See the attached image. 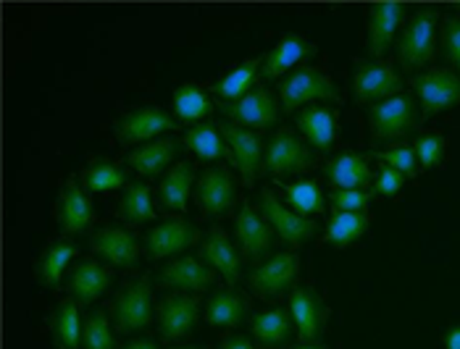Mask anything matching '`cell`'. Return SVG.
I'll list each match as a JSON object with an SVG mask.
<instances>
[{
  "instance_id": "cell-2",
  "label": "cell",
  "mask_w": 460,
  "mask_h": 349,
  "mask_svg": "<svg viewBox=\"0 0 460 349\" xmlns=\"http://www.w3.org/2000/svg\"><path fill=\"white\" fill-rule=\"evenodd\" d=\"M419 124L416 100L411 95H392L382 103L371 105L368 110V127L374 142H390L408 135Z\"/></svg>"
},
{
  "instance_id": "cell-6",
  "label": "cell",
  "mask_w": 460,
  "mask_h": 349,
  "mask_svg": "<svg viewBox=\"0 0 460 349\" xmlns=\"http://www.w3.org/2000/svg\"><path fill=\"white\" fill-rule=\"evenodd\" d=\"M314 166V153L303 140H297L289 129H279L263 153V169L274 176L300 174Z\"/></svg>"
},
{
  "instance_id": "cell-3",
  "label": "cell",
  "mask_w": 460,
  "mask_h": 349,
  "mask_svg": "<svg viewBox=\"0 0 460 349\" xmlns=\"http://www.w3.org/2000/svg\"><path fill=\"white\" fill-rule=\"evenodd\" d=\"M411 87L419 95L424 116H434L460 105V74L450 69L419 71L411 76Z\"/></svg>"
},
{
  "instance_id": "cell-21",
  "label": "cell",
  "mask_w": 460,
  "mask_h": 349,
  "mask_svg": "<svg viewBox=\"0 0 460 349\" xmlns=\"http://www.w3.org/2000/svg\"><path fill=\"white\" fill-rule=\"evenodd\" d=\"M200 257L206 260V266L216 268L226 279V284H237L240 281V274H243L240 255H237L234 245L229 242V237L221 229H211V234L203 240Z\"/></svg>"
},
{
  "instance_id": "cell-22",
  "label": "cell",
  "mask_w": 460,
  "mask_h": 349,
  "mask_svg": "<svg viewBox=\"0 0 460 349\" xmlns=\"http://www.w3.org/2000/svg\"><path fill=\"white\" fill-rule=\"evenodd\" d=\"M337 110L332 108H323V105H311L305 110L297 113V129L308 137V142L316 147V150H329L337 135H340V124H337Z\"/></svg>"
},
{
  "instance_id": "cell-30",
  "label": "cell",
  "mask_w": 460,
  "mask_h": 349,
  "mask_svg": "<svg viewBox=\"0 0 460 349\" xmlns=\"http://www.w3.org/2000/svg\"><path fill=\"white\" fill-rule=\"evenodd\" d=\"M192 181H195V169L190 163H177L174 169H169L164 181H161V187H158L164 208L187 210Z\"/></svg>"
},
{
  "instance_id": "cell-49",
  "label": "cell",
  "mask_w": 460,
  "mask_h": 349,
  "mask_svg": "<svg viewBox=\"0 0 460 349\" xmlns=\"http://www.w3.org/2000/svg\"><path fill=\"white\" fill-rule=\"evenodd\" d=\"M295 349H329V347H323V345H303V347H295Z\"/></svg>"
},
{
  "instance_id": "cell-16",
  "label": "cell",
  "mask_w": 460,
  "mask_h": 349,
  "mask_svg": "<svg viewBox=\"0 0 460 349\" xmlns=\"http://www.w3.org/2000/svg\"><path fill=\"white\" fill-rule=\"evenodd\" d=\"M195 240H198V229L190 221H184V218H166L145 240L147 257L161 260V257L177 255V252H181V249H187V247L192 245Z\"/></svg>"
},
{
  "instance_id": "cell-26",
  "label": "cell",
  "mask_w": 460,
  "mask_h": 349,
  "mask_svg": "<svg viewBox=\"0 0 460 349\" xmlns=\"http://www.w3.org/2000/svg\"><path fill=\"white\" fill-rule=\"evenodd\" d=\"M179 142L177 140H153L140 144L137 150L129 153V166L142 176H158L166 171V166H172V161L177 158Z\"/></svg>"
},
{
  "instance_id": "cell-44",
  "label": "cell",
  "mask_w": 460,
  "mask_h": 349,
  "mask_svg": "<svg viewBox=\"0 0 460 349\" xmlns=\"http://www.w3.org/2000/svg\"><path fill=\"white\" fill-rule=\"evenodd\" d=\"M442 48H445V58L460 71V19L450 16L445 22V35H442Z\"/></svg>"
},
{
  "instance_id": "cell-45",
  "label": "cell",
  "mask_w": 460,
  "mask_h": 349,
  "mask_svg": "<svg viewBox=\"0 0 460 349\" xmlns=\"http://www.w3.org/2000/svg\"><path fill=\"white\" fill-rule=\"evenodd\" d=\"M402 184H405V176L400 174V171H394V169H390V166H382L374 189H376L379 195H385V197H392V195H397V192L402 189Z\"/></svg>"
},
{
  "instance_id": "cell-7",
  "label": "cell",
  "mask_w": 460,
  "mask_h": 349,
  "mask_svg": "<svg viewBox=\"0 0 460 349\" xmlns=\"http://www.w3.org/2000/svg\"><path fill=\"white\" fill-rule=\"evenodd\" d=\"M221 113L243 127V129H269L279 121V105L277 98L266 90V87H255L250 90L245 98L234 100V103H221Z\"/></svg>"
},
{
  "instance_id": "cell-35",
  "label": "cell",
  "mask_w": 460,
  "mask_h": 349,
  "mask_svg": "<svg viewBox=\"0 0 460 349\" xmlns=\"http://www.w3.org/2000/svg\"><path fill=\"white\" fill-rule=\"evenodd\" d=\"M213 110L208 95L198 87V84H181L174 92V113L181 124H203V118H208Z\"/></svg>"
},
{
  "instance_id": "cell-46",
  "label": "cell",
  "mask_w": 460,
  "mask_h": 349,
  "mask_svg": "<svg viewBox=\"0 0 460 349\" xmlns=\"http://www.w3.org/2000/svg\"><path fill=\"white\" fill-rule=\"evenodd\" d=\"M221 349H255V347H252V342L245 339V336H229V339H224V342H221Z\"/></svg>"
},
{
  "instance_id": "cell-19",
  "label": "cell",
  "mask_w": 460,
  "mask_h": 349,
  "mask_svg": "<svg viewBox=\"0 0 460 349\" xmlns=\"http://www.w3.org/2000/svg\"><path fill=\"white\" fill-rule=\"evenodd\" d=\"M95 218L93 200L82 192L76 179H69L58 197V226L66 234H82Z\"/></svg>"
},
{
  "instance_id": "cell-1",
  "label": "cell",
  "mask_w": 460,
  "mask_h": 349,
  "mask_svg": "<svg viewBox=\"0 0 460 349\" xmlns=\"http://www.w3.org/2000/svg\"><path fill=\"white\" fill-rule=\"evenodd\" d=\"M437 24H439V13L431 5H421L413 13V19L408 22L405 32L400 35V42H397V56L405 69H421L434 61Z\"/></svg>"
},
{
  "instance_id": "cell-32",
  "label": "cell",
  "mask_w": 460,
  "mask_h": 349,
  "mask_svg": "<svg viewBox=\"0 0 460 349\" xmlns=\"http://www.w3.org/2000/svg\"><path fill=\"white\" fill-rule=\"evenodd\" d=\"M250 328H252V336L263 347H279V345L287 342V336L292 334V315L282 310V308H274V310L252 315Z\"/></svg>"
},
{
  "instance_id": "cell-25",
  "label": "cell",
  "mask_w": 460,
  "mask_h": 349,
  "mask_svg": "<svg viewBox=\"0 0 460 349\" xmlns=\"http://www.w3.org/2000/svg\"><path fill=\"white\" fill-rule=\"evenodd\" d=\"M326 176L337 189H366L374 176L368 161L358 153H340L326 163Z\"/></svg>"
},
{
  "instance_id": "cell-24",
  "label": "cell",
  "mask_w": 460,
  "mask_h": 349,
  "mask_svg": "<svg viewBox=\"0 0 460 349\" xmlns=\"http://www.w3.org/2000/svg\"><path fill=\"white\" fill-rule=\"evenodd\" d=\"M234 223H237V240H240L243 252L248 257H261V255L269 252V247H271V226H269V221L261 213H255V210L250 208V203H243Z\"/></svg>"
},
{
  "instance_id": "cell-14",
  "label": "cell",
  "mask_w": 460,
  "mask_h": 349,
  "mask_svg": "<svg viewBox=\"0 0 460 349\" xmlns=\"http://www.w3.org/2000/svg\"><path fill=\"white\" fill-rule=\"evenodd\" d=\"M200 315V300L198 297H181L172 294L158 302V328L164 339H181L187 336Z\"/></svg>"
},
{
  "instance_id": "cell-38",
  "label": "cell",
  "mask_w": 460,
  "mask_h": 349,
  "mask_svg": "<svg viewBox=\"0 0 460 349\" xmlns=\"http://www.w3.org/2000/svg\"><path fill=\"white\" fill-rule=\"evenodd\" d=\"M248 313V302L240 297V294H234V292H218V294H213L211 302H208V323L211 326H237V323H243V318Z\"/></svg>"
},
{
  "instance_id": "cell-42",
  "label": "cell",
  "mask_w": 460,
  "mask_h": 349,
  "mask_svg": "<svg viewBox=\"0 0 460 349\" xmlns=\"http://www.w3.org/2000/svg\"><path fill=\"white\" fill-rule=\"evenodd\" d=\"M379 161H385V166H390L394 171H400L402 176H413L419 169V158L413 147H392L376 155Z\"/></svg>"
},
{
  "instance_id": "cell-27",
  "label": "cell",
  "mask_w": 460,
  "mask_h": 349,
  "mask_svg": "<svg viewBox=\"0 0 460 349\" xmlns=\"http://www.w3.org/2000/svg\"><path fill=\"white\" fill-rule=\"evenodd\" d=\"M261 69H263V58H250L245 64H240L237 69L224 74V76L213 84V95H218L221 103H234V100L245 98L250 90H255L252 84L261 79Z\"/></svg>"
},
{
  "instance_id": "cell-29",
  "label": "cell",
  "mask_w": 460,
  "mask_h": 349,
  "mask_svg": "<svg viewBox=\"0 0 460 349\" xmlns=\"http://www.w3.org/2000/svg\"><path fill=\"white\" fill-rule=\"evenodd\" d=\"M53 331V345L56 349H79L82 345V320H79V308L76 300H64L50 320Z\"/></svg>"
},
{
  "instance_id": "cell-37",
  "label": "cell",
  "mask_w": 460,
  "mask_h": 349,
  "mask_svg": "<svg viewBox=\"0 0 460 349\" xmlns=\"http://www.w3.org/2000/svg\"><path fill=\"white\" fill-rule=\"evenodd\" d=\"M287 192V203L289 208L300 215H314V213H323L326 210V197L321 192V187L311 179H300L292 184H284Z\"/></svg>"
},
{
  "instance_id": "cell-11",
  "label": "cell",
  "mask_w": 460,
  "mask_h": 349,
  "mask_svg": "<svg viewBox=\"0 0 460 349\" xmlns=\"http://www.w3.org/2000/svg\"><path fill=\"white\" fill-rule=\"evenodd\" d=\"M218 132H221L224 142H229L232 163L243 174V181L250 187L255 181L258 171H261V166H263V142H261V137L255 132L243 129V127H237L232 121H224L218 127Z\"/></svg>"
},
{
  "instance_id": "cell-47",
  "label": "cell",
  "mask_w": 460,
  "mask_h": 349,
  "mask_svg": "<svg viewBox=\"0 0 460 349\" xmlns=\"http://www.w3.org/2000/svg\"><path fill=\"white\" fill-rule=\"evenodd\" d=\"M445 347L447 349H460V326H453L447 339H445Z\"/></svg>"
},
{
  "instance_id": "cell-39",
  "label": "cell",
  "mask_w": 460,
  "mask_h": 349,
  "mask_svg": "<svg viewBox=\"0 0 460 349\" xmlns=\"http://www.w3.org/2000/svg\"><path fill=\"white\" fill-rule=\"evenodd\" d=\"M82 184L84 189L90 192H113V189H121L127 184V171L116 163H106V161H98L93 163L84 176H82Z\"/></svg>"
},
{
  "instance_id": "cell-41",
  "label": "cell",
  "mask_w": 460,
  "mask_h": 349,
  "mask_svg": "<svg viewBox=\"0 0 460 349\" xmlns=\"http://www.w3.org/2000/svg\"><path fill=\"white\" fill-rule=\"evenodd\" d=\"M413 150H416V158L421 161L424 169H434L445 158V137L442 135H421Z\"/></svg>"
},
{
  "instance_id": "cell-5",
  "label": "cell",
  "mask_w": 460,
  "mask_h": 349,
  "mask_svg": "<svg viewBox=\"0 0 460 349\" xmlns=\"http://www.w3.org/2000/svg\"><path fill=\"white\" fill-rule=\"evenodd\" d=\"M350 90H353V98L358 103H382L392 95H400L402 79L390 64L363 61V64L355 66Z\"/></svg>"
},
{
  "instance_id": "cell-40",
  "label": "cell",
  "mask_w": 460,
  "mask_h": 349,
  "mask_svg": "<svg viewBox=\"0 0 460 349\" xmlns=\"http://www.w3.org/2000/svg\"><path fill=\"white\" fill-rule=\"evenodd\" d=\"M113 334H111V326H108L106 313H93L87 315L84 326H82V349H113Z\"/></svg>"
},
{
  "instance_id": "cell-34",
  "label": "cell",
  "mask_w": 460,
  "mask_h": 349,
  "mask_svg": "<svg viewBox=\"0 0 460 349\" xmlns=\"http://www.w3.org/2000/svg\"><path fill=\"white\" fill-rule=\"evenodd\" d=\"M119 218H124L132 226H140L145 221H155L153 208V192L142 181H129L124 189V197L119 203Z\"/></svg>"
},
{
  "instance_id": "cell-33",
  "label": "cell",
  "mask_w": 460,
  "mask_h": 349,
  "mask_svg": "<svg viewBox=\"0 0 460 349\" xmlns=\"http://www.w3.org/2000/svg\"><path fill=\"white\" fill-rule=\"evenodd\" d=\"M368 215L366 213H334L326 223V234H323V242L332 247H350L358 242L366 229H368Z\"/></svg>"
},
{
  "instance_id": "cell-48",
  "label": "cell",
  "mask_w": 460,
  "mask_h": 349,
  "mask_svg": "<svg viewBox=\"0 0 460 349\" xmlns=\"http://www.w3.org/2000/svg\"><path fill=\"white\" fill-rule=\"evenodd\" d=\"M124 349H158V345L153 342V339H137V342H132V345H127Z\"/></svg>"
},
{
  "instance_id": "cell-28",
  "label": "cell",
  "mask_w": 460,
  "mask_h": 349,
  "mask_svg": "<svg viewBox=\"0 0 460 349\" xmlns=\"http://www.w3.org/2000/svg\"><path fill=\"white\" fill-rule=\"evenodd\" d=\"M108 284H111V274H108L101 263H95V260H82V263L74 268V274H71L69 289L76 302L90 305V302H95L98 297H103Z\"/></svg>"
},
{
  "instance_id": "cell-18",
  "label": "cell",
  "mask_w": 460,
  "mask_h": 349,
  "mask_svg": "<svg viewBox=\"0 0 460 349\" xmlns=\"http://www.w3.org/2000/svg\"><path fill=\"white\" fill-rule=\"evenodd\" d=\"M289 315H292L297 336L303 342L319 339L321 331H323L326 310H323V302H321V297L314 289L300 286V289L292 292V297H289Z\"/></svg>"
},
{
  "instance_id": "cell-15",
  "label": "cell",
  "mask_w": 460,
  "mask_h": 349,
  "mask_svg": "<svg viewBox=\"0 0 460 349\" xmlns=\"http://www.w3.org/2000/svg\"><path fill=\"white\" fill-rule=\"evenodd\" d=\"M93 252L101 255L106 263L116 266V268H135L140 263V242L135 234L124 231V229H116V226H108L95 231L93 237Z\"/></svg>"
},
{
  "instance_id": "cell-51",
  "label": "cell",
  "mask_w": 460,
  "mask_h": 349,
  "mask_svg": "<svg viewBox=\"0 0 460 349\" xmlns=\"http://www.w3.org/2000/svg\"><path fill=\"white\" fill-rule=\"evenodd\" d=\"M456 8H458V11H460V3H456Z\"/></svg>"
},
{
  "instance_id": "cell-9",
  "label": "cell",
  "mask_w": 460,
  "mask_h": 349,
  "mask_svg": "<svg viewBox=\"0 0 460 349\" xmlns=\"http://www.w3.org/2000/svg\"><path fill=\"white\" fill-rule=\"evenodd\" d=\"M113 318H116V328L121 334H135L147 328L150 318H153V289L150 279L132 281L113 302Z\"/></svg>"
},
{
  "instance_id": "cell-36",
  "label": "cell",
  "mask_w": 460,
  "mask_h": 349,
  "mask_svg": "<svg viewBox=\"0 0 460 349\" xmlns=\"http://www.w3.org/2000/svg\"><path fill=\"white\" fill-rule=\"evenodd\" d=\"M184 144L203 161H218V158L229 155V147L224 144L218 127H213V124H198V127L187 129Z\"/></svg>"
},
{
  "instance_id": "cell-13",
  "label": "cell",
  "mask_w": 460,
  "mask_h": 349,
  "mask_svg": "<svg viewBox=\"0 0 460 349\" xmlns=\"http://www.w3.org/2000/svg\"><path fill=\"white\" fill-rule=\"evenodd\" d=\"M297 274H300V257L295 252H279L250 274V286L261 297H277L297 281Z\"/></svg>"
},
{
  "instance_id": "cell-4",
  "label": "cell",
  "mask_w": 460,
  "mask_h": 349,
  "mask_svg": "<svg viewBox=\"0 0 460 349\" xmlns=\"http://www.w3.org/2000/svg\"><path fill=\"white\" fill-rule=\"evenodd\" d=\"M279 98L287 113L303 108L314 100H340V90L334 82L319 69H297L292 71L282 84H279Z\"/></svg>"
},
{
  "instance_id": "cell-23",
  "label": "cell",
  "mask_w": 460,
  "mask_h": 349,
  "mask_svg": "<svg viewBox=\"0 0 460 349\" xmlns=\"http://www.w3.org/2000/svg\"><path fill=\"white\" fill-rule=\"evenodd\" d=\"M316 53V45H311L305 37L300 35H287L277 42V48L271 53L263 56V69H261V76L266 79H277L287 71L292 69L295 64H300L303 58L314 56Z\"/></svg>"
},
{
  "instance_id": "cell-8",
  "label": "cell",
  "mask_w": 460,
  "mask_h": 349,
  "mask_svg": "<svg viewBox=\"0 0 460 349\" xmlns=\"http://www.w3.org/2000/svg\"><path fill=\"white\" fill-rule=\"evenodd\" d=\"M261 215L269 221V226L282 237L287 245H303L319 234V226L314 221H308L305 215L282 205V200L271 189L261 192Z\"/></svg>"
},
{
  "instance_id": "cell-10",
  "label": "cell",
  "mask_w": 460,
  "mask_h": 349,
  "mask_svg": "<svg viewBox=\"0 0 460 349\" xmlns=\"http://www.w3.org/2000/svg\"><path fill=\"white\" fill-rule=\"evenodd\" d=\"M177 127L179 124L166 110L147 105V108H137V110L119 118L116 140H119V144H137V142L145 144V140H155L166 132H174Z\"/></svg>"
},
{
  "instance_id": "cell-50",
  "label": "cell",
  "mask_w": 460,
  "mask_h": 349,
  "mask_svg": "<svg viewBox=\"0 0 460 349\" xmlns=\"http://www.w3.org/2000/svg\"><path fill=\"white\" fill-rule=\"evenodd\" d=\"M174 349H200V347H195V345H190V347H174Z\"/></svg>"
},
{
  "instance_id": "cell-43",
  "label": "cell",
  "mask_w": 460,
  "mask_h": 349,
  "mask_svg": "<svg viewBox=\"0 0 460 349\" xmlns=\"http://www.w3.org/2000/svg\"><path fill=\"white\" fill-rule=\"evenodd\" d=\"M371 203V192L366 189H337L332 195V205L337 213H366Z\"/></svg>"
},
{
  "instance_id": "cell-12",
  "label": "cell",
  "mask_w": 460,
  "mask_h": 349,
  "mask_svg": "<svg viewBox=\"0 0 460 349\" xmlns=\"http://www.w3.org/2000/svg\"><path fill=\"white\" fill-rule=\"evenodd\" d=\"M405 3L397 0H382L371 5V16H368V56L371 61H376L379 56H385L394 42V35L400 30V24L405 22Z\"/></svg>"
},
{
  "instance_id": "cell-20",
  "label": "cell",
  "mask_w": 460,
  "mask_h": 349,
  "mask_svg": "<svg viewBox=\"0 0 460 349\" xmlns=\"http://www.w3.org/2000/svg\"><path fill=\"white\" fill-rule=\"evenodd\" d=\"M158 281L164 286H172V289H179V292H206L211 289L213 276L211 266H203L198 257H177L174 263H169L161 274H158Z\"/></svg>"
},
{
  "instance_id": "cell-17",
  "label": "cell",
  "mask_w": 460,
  "mask_h": 349,
  "mask_svg": "<svg viewBox=\"0 0 460 349\" xmlns=\"http://www.w3.org/2000/svg\"><path fill=\"white\" fill-rule=\"evenodd\" d=\"M234 179L224 169H208L198 181V205L206 215H224L234 208Z\"/></svg>"
},
{
  "instance_id": "cell-31",
  "label": "cell",
  "mask_w": 460,
  "mask_h": 349,
  "mask_svg": "<svg viewBox=\"0 0 460 349\" xmlns=\"http://www.w3.org/2000/svg\"><path fill=\"white\" fill-rule=\"evenodd\" d=\"M74 257H76V247L71 242H53L42 252V257L37 260V279H40V284L48 286V289H56Z\"/></svg>"
}]
</instances>
